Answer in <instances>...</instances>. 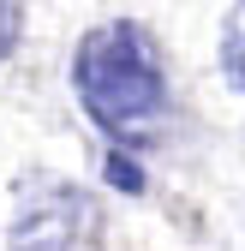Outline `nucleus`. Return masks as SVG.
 Instances as JSON below:
<instances>
[{"label":"nucleus","mask_w":245,"mask_h":251,"mask_svg":"<svg viewBox=\"0 0 245 251\" xmlns=\"http://www.w3.org/2000/svg\"><path fill=\"white\" fill-rule=\"evenodd\" d=\"M72 90L102 132H149V120H162L168 108V54L132 18L96 24L72 54Z\"/></svg>","instance_id":"f257e3e1"},{"label":"nucleus","mask_w":245,"mask_h":251,"mask_svg":"<svg viewBox=\"0 0 245 251\" xmlns=\"http://www.w3.org/2000/svg\"><path fill=\"white\" fill-rule=\"evenodd\" d=\"M102 209L84 185L66 179H24L12 198V251H96Z\"/></svg>","instance_id":"f03ea898"},{"label":"nucleus","mask_w":245,"mask_h":251,"mask_svg":"<svg viewBox=\"0 0 245 251\" xmlns=\"http://www.w3.org/2000/svg\"><path fill=\"white\" fill-rule=\"evenodd\" d=\"M221 72H227L233 90H245V0L227 12V24H221Z\"/></svg>","instance_id":"7ed1b4c3"},{"label":"nucleus","mask_w":245,"mask_h":251,"mask_svg":"<svg viewBox=\"0 0 245 251\" xmlns=\"http://www.w3.org/2000/svg\"><path fill=\"white\" fill-rule=\"evenodd\" d=\"M102 168H108V185H120V192H132V198L144 192V174H138V162H132V155H120V150H114Z\"/></svg>","instance_id":"20e7f679"},{"label":"nucleus","mask_w":245,"mask_h":251,"mask_svg":"<svg viewBox=\"0 0 245 251\" xmlns=\"http://www.w3.org/2000/svg\"><path fill=\"white\" fill-rule=\"evenodd\" d=\"M18 36H24V6L18 0H0V60L18 48Z\"/></svg>","instance_id":"39448f33"}]
</instances>
